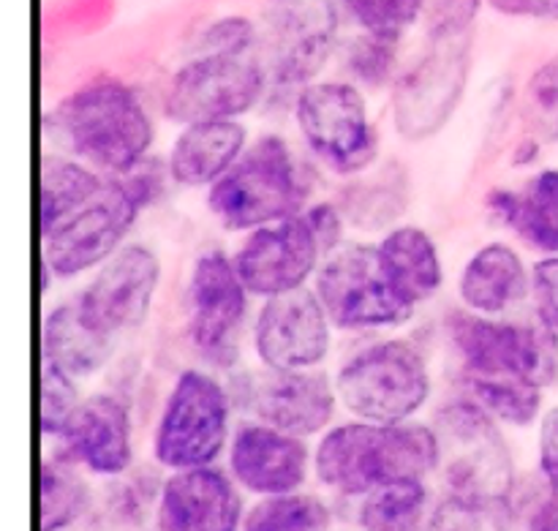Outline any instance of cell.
<instances>
[{
  "label": "cell",
  "mask_w": 558,
  "mask_h": 531,
  "mask_svg": "<svg viewBox=\"0 0 558 531\" xmlns=\"http://www.w3.org/2000/svg\"><path fill=\"white\" fill-rule=\"evenodd\" d=\"M490 207L532 249L558 254V169L532 178L523 191H496Z\"/></svg>",
  "instance_id": "24"
},
{
  "label": "cell",
  "mask_w": 558,
  "mask_h": 531,
  "mask_svg": "<svg viewBox=\"0 0 558 531\" xmlns=\"http://www.w3.org/2000/svg\"><path fill=\"white\" fill-rule=\"evenodd\" d=\"M327 316L341 327L401 325L412 305L396 292L381 267L379 251L352 245L327 262L316 281Z\"/></svg>",
  "instance_id": "10"
},
{
  "label": "cell",
  "mask_w": 558,
  "mask_h": 531,
  "mask_svg": "<svg viewBox=\"0 0 558 531\" xmlns=\"http://www.w3.org/2000/svg\"><path fill=\"white\" fill-rule=\"evenodd\" d=\"M243 499L223 472L183 469L163 483L158 502L161 531H240Z\"/></svg>",
  "instance_id": "18"
},
{
  "label": "cell",
  "mask_w": 558,
  "mask_h": 531,
  "mask_svg": "<svg viewBox=\"0 0 558 531\" xmlns=\"http://www.w3.org/2000/svg\"><path fill=\"white\" fill-rule=\"evenodd\" d=\"M349 14L371 33V36L398 41L403 31L423 14V0H343Z\"/></svg>",
  "instance_id": "34"
},
{
  "label": "cell",
  "mask_w": 558,
  "mask_h": 531,
  "mask_svg": "<svg viewBox=\"0 0 558 531\" xmlns=\"http://www.w3.org/2000/svg\"><path fill=\"white\" fill-rule=\"evenodd\" d=\"M245 316V283L234 262L210 251L191 276V333L213 363H232L234 341Z\"/></svg>",
  "instance_id": "17"
},
{
  "label": "cell",
  "mask_w": 558,
  "mask_h": 531,
  "mask_svg": "<svg viewBox=\"0 0 558 531\" xmlns=\"http://www.w3.org/2000/svg\"><path fill=\"white\" fill-rule=\"evenodd\" d=\"M104 183L93 172L69 158L47 156L41 161V229L52 232L60 221L80 210L101 191Z\"/></svg>",
  "instance_id": "28"
},
{
  "label": "cell",
  "mask_w": 558,
  "mask_h": 531,
  "mask_svg": "<svg viewBox=\"0 0 558 531\" xmlns=\"http://www.w3.org/2000/svg\"><path fill=\"white\" fill-rule=\"evenodd\" d=\"M49 131L76 156L112 172H129L150 147L153 125L131 87L96 80L49 114Z\"/></svg>",
  "instance_id": "2"
},
{
  "label": "cell",
  "mask_w": 558,
  "mask_h": 531,
  "mask_svg": "<svg viewBox=\"0 0 558 531\" xmlns=\"http://www.w3.org/2000/svg\"><path fill=\"white\" fill-rule=\"evenodd\" d=\"M363 531H425L428 527V488L423 480H396L365 494L360 507Z\"/></svg>",
  "instance_id": "27"
},
{
  "label": "cell",
  "mask_w": 558,
  "mask_h": 531,
  "mask_svg": "<svg viewBox=\"0 0 558 531\" xmlns=\"http://www.w3.org/2000/svg\"><path fill=\"white\" fill-rule=\"evenodd\" d=\"M229 431V398L216 379L185 371L169 396L156 431V458L163 467H210L223 450Z\"/></svg>",
  "instance_id": "8"
},
{
  "label": "cell",
  "mask_w": 558,
  "mask_h": 531,
  "mask_svg": "<svg viewBox=\"0 0 558 531\" xmlns=\"http://www.w3.org/2000/svg\"><path fill=\"white\" fill-rule=\"evenodd\" d=\"M319 251L322 245L308 218L287 216L251 234L234 256V270L248 292L276 298L303 287L316 267Z\"/></svg>",
  "instance_id": "13"
},
{
  "label": "cell",
  "mask_w": 558,
  "mask_h": 531,
  "mask_svg": "<svg viewBox=\"0 0 558 531\" xmlns=\"http://www.w3.org/2000/svg\"><path fill=\"white\" fill-rule=\"evenodd\" d=\"M87 507L80 474L60 461L41 467V531H65Z\"/></svg>",
  "instance_id": "31"
},
{
  "label": "cell",
  "mask_w": 558,
  "mask_h": 531,
  "mask_svg": "<svg viewBox=\"0 0 558 531\" xmlns=\"http://www.w3.org/2000/svg\"><path fill=\"white\" fill-rule=\"evenodd\" d=\"M450 333L466 360L469 376H515L537 387L558 379V336L539 316V322H488L477 316H452Z\"/></svg>",
  "instance_id": "5"
},
{
  "label": "cell",
  "mask_w": 558,
  "mask_h": 531,
  "mask_svg": "<svg viewBox=\"0 0 558 531\" xmlns=\"http://www.w3.org/2000/svg\"><path fill=\"white\" fill-rule=\"evenodd\" d=\"M330 347L327 311L308 289L267 298L256 325V349L270 369L305 371L319 363Z\"/></svg>",
  "instance_id": "16"
},
{
  "label": "cell",
  "mask_w": 558,
  "mask_h": 531,
  "mask_svg": "<svg viewBox=\"0 0 558 531\" xmlns=\"http://www.w3.org/2000/svg\"><path fill=\"white\" fill-rule=\"evenodd\" d=\"M539 469L543 478L558 488V407L545 414L539 429Z\"/></svg>",
  "instance_id": "40"
},
{
  "label": "cell",
  "mask_w": 558,
  "mask_h": 531,
  "mask_svg": "<svg viewBox=\"0 0 558 531\" xmlns=\"http://www.w3.org/2000/svg\"><path fill=\"white\" fill-rule=\"evenodd\" d=\"M150 191L147 183H104L90 202L47 232V265L58 276H76L107 260L134 224Z\"/></svg>",
  "instance_id": "9"
},
{
  "label": "cell",
  "mask_w": 558,
  "mask_h": 531,
  "mask_svg": "<svg viewBox=\"0 0 558 531\" xmlns=\"http://www.w3.org/2000/svg\"><path fill=\"white\" fill-rule=\"evenodd\" d=\"M534 3V16H543V20H558V0H532Z\"/></svg>",
  "instance_id": "43"
},
{
  "label": "cell",
  "mask_w": 558,
  "mask_h": 531,
  "mask_svg": "<svg viewBox=\"0 0 558 531\" xmlns=\"http://www.w3.org/2000/svg\"><path fill=\"white\" fill-rule=\"evenodd\" d=\"M303 180L278 136L256 142L210 189V210L227 229H254L292 216Z\"/></svg>",
  "instance_id": "4"
},
{
  "label": "cell",
  "mask_w": 558,
  "mask_h": 531,
  "mask_svg": "<svg viewBox=\"0 0 558 531\" xmlns=\"http://www.w3.org/2000/svg\"><path fill=\"white\" fill-rule=\"evenodd\" d=\"M529 292L523 262L510 245L490 243L472 256L461 278V298L480 314H501Z\"/></svg>",
  "instance_id": "23"
},
{
  "label": "cell",
  "mask_w": 558,
  "mask_h": 531,
  "mask_svg": "<svg viewBox=\"0 0 558 531\" xmlns=\"http://www.w3.org/2000/svg\"><path fill=\"white\" fill-rule=\"evenodd\" d=\"M529 129L545 142H558V55L539 65L523 96Z\"/></svg>",
  "instance_id": "33"
},
{
  "label": "cell",
  "mask_w": 558,
  "mask_h": 531,
  "mask_svg": "<svg viewBox=\"0 0 558 531\" xmlns=\"http://www.w3.org/2000/svg\"><path fill=\"white\" fill-rule=\"evenodd\" d=\"M109 338L98 336L82 322L76 303L60 305L44 325V360L69 374L87 376L107 360Z\"/></svg>",
  "instance_id": "26"
},
{
  "label": "cell",
  "mask_w": 558,
  "mask_h": 531,
  "mask_svg": "<svg viewBox=\"0 0 558 531\" xmlns=\"http://www.w3.org/2000/svg\"><path fill=\"white\" fill-rule=\"evenodd\" d=\"M466 80V36L436 38L434 52L425 55L401 80L396 90L398 129L409 140L434 134L461 98Z\"/></svg>",
  "instance_id": "14"
},
{
  "label": "cell",
  "mask_w": 558,
  "mask_h": 531,
  "mask_svg": "<svg viewBox=\"0 0 558 531\" xmlns=\"http://www.w3.org/2000/svg\"><path fill=\"white\" fill-rule=\"evenodd\" d=\"M158 278H161L158 256L145 245H125L101 267V273L76 300L82 322L104 338L131 330L147 316Z\"/></svg>",
  "instance_id": "12"
},
{
  "label": "cell",
  "mask_w": 558,
  "mask_h": 531,
  "mask_svg": "<svg viewBox=\"0 0 558 531\" xmlns=\"http://www.w3.org/2000/svg\"><path fill=\"white\" fill-rule=\"evenodd\" d=\"M298 120L311 150L336 172H357L376 153L365 101L352 85L322 82L298 98Z\"/></svg>",
  "instance_id": "11"
},
{
  "label": "cell",
  "mask_w": 558,
  "mask_h": 531,
  "mask_svg": "<svg viewBox=\"0 0 558 531\" xmlns=\"http://www.w3.org/2000/svg\"><path fill=\"white\" fill-rule=\"evenodd\" d=\"M229 467L234 480L251 494H298L308 474V447L300 436L283 434L272 425H245L232 442Z\"/></svg>",
  "instance_id": "19"
},
{
  "label": "cell",
  "mask_w": 558,
  "mask_h": 531,
  "mask_svg": "<svg viewBox=\"0 0 558 531\" xmlns=\"http://www.w3.org/2000/svg\"><path fill=\"white\" fill-rule=\"evenodd\" d=\"M267 49L278 82H303L319 71L336 41L330 0H267Z\"/></svg>",
  "instance_id": "15"
},
{
  "label": "cell",
  "mask_w": 558,
  "mask_h": 531,
  "mask_svg": "<svg viewBox=\"0 0 558 531\" xmlns=\"http://www.w3.org/2000/svg\"><path fill=\"white\" fill-rule=\"evenodd\" d=\"M305 218H308L322 249H336L338 238H341V218H338V213L330 205H319L311 207Z\"/></svg>",
  "instance_id": "41"
},
{
  "label": "cell",
  "mask_w": 558,
  "mask_h": 531,
  "mask_svg": "<svg viewBox=\"0 0 558 531\" xmlns=\"http://www.w3.org/2000/svg\"><path fill=\"white\" fill-rule=\"evenodd\" d=\"M80 407V398H76L74 379L69 374H63L60 369H54L52 363L44 360L41 369V429L44 434L60 436V431L65 429V423L71 420V414Z\"/></svg>",
  "instance_id": "35"
},
{
  "label": "cell",
  "mask_w": 558,
  "mask_h": 531,
  "mask_svg": "<svg viewBox=\"0 0 558 531\" xmlns=\"http://www.w3.org/2000/svg\"><path fill=\"white\" fill-rule=\"evenodd\" d=\"M474 398L494 418L512 425H529L539 414V390L515 376H469Z\"/></svg>",
  "instance_id": "30"
},
{
  "label": "cell",
  "mask_w": 558,
  "mask_h": 531,
  "mask_svg": "<svg viewBox=\"0 0 558 531\" xmlns=\"http://www.w3.org/2000/svg\"><path fill=\"white\" fill-rule=\"evenodd\" d=\"M248 403L265 425L292 436H311L330 423L336 398L325 376L270 369L251 385Z\"/></svg>",
  "instance_id": "20"
},
{
  "label": "cell",
  "mask_w": 558,
  "mask_h": 531,
  "mask_svg": "<svg viewBox=\"0 0 558 531\" xmlns=\"http://www.w3.org/2000/svg\"><path fill=\"white\" fill-rule=\"evenodd\" d=\"M518 531H558V488L543 478V485L523 496L521 516L512 512Z\"/></svg>",
  "instance_id": "37"
},
{
  "label": "cell",
  "mask_w": 558,
  "mask_h": 531,
  "mask_svg": "<svg viewBox=\"0 0 558 531\" xmlns=\"http://www.w3.org/2000/svg\"><path fill=\"white\" fill-rule=\"evenodd\" d=\"M330 510L316 496L283 494L265 496V502L245 516L243 531H327Z\"/></svg>",
  "instance_id": "29"
},
{
  "label": "cell",
  "mask_w": 558,
  "mask_h": 531,
  "mask_svg": "<svg viewBox=\"0 0 558 531\" xmlns=\"http://www.w3.org/2000/svg\"><path fill=\"white\" fill-rule=\"evenodd\" d=\"M392 47H396V41H390V38H379L368 33L363 41H357V47L352 52L354 71L368 82L385 80L392 60Z\"/></svg>",
  "instance_id": "38"
},
{
  "label": "cell",
  "mask_w": 558,
  "mask_h": 531,
  "mask_svg": "<svg viewBox=\"0 0 558 531\" xmlns=\"http://www.w3.org/2000/svg\"><path fill=\"white\" fill-rule=\"evenodd\" d=\"M512 507L447 496L428 518L425 531H510Z\"/></svg>",
  "instance_id": "32"
},
{
  "label": "cell",
  "mask_w": 558,
  "mask_h": 531,
  "mask_svg": "<svg viewBox=\"0 0 558 531\" xmlns=\"http://www.w3.org/2000/svg\"><path fill=\"white\" fill-rule=\"evenodd\" d=\"M376 251L387 278L409 305L428 300L441 287L439 251L423 229H396Z\"/></svg>",
  "instance_id": "25"
},
{
  "label": "cell",
  "mask_w": 558,
  "mask_h": 531,
  "mask_svg": "<svg viewBox=\"0 0 558 531\" xmlns=\"http://www.w3.org/2000/svg\"><path fill=\"white\" fill-rule=\"evenodd\" d=\"M532 283L539 316L558 330V254L534 267Z\"/></svg>",
  "instance_id": "39"
},
{
  "label": "cell",
  "mask_w": 558,
  "mask_h": 531,
  "mask_svg": "<svg viewBox=\"0 0 558 531\" xmlns=\"http://www.w3.org/2000/svg\"><path fill=\"white\" fill-rule=\"evenodd\" d=\"M477 11L480 0H423V14L434 38L466 36Z\"/></svg>",
  "instance_id": "36"
},
{
  "label": "cell",
  "mask_w": 558,
  "mask_h": 531,
  "mask_svg": "<svg viewBox=\"0 0 558 531\" xmlns=\"http://www.w3.org/2000/svg\"><path fill=\"white\" fill-rule=\"evenodd\" d=\"M439 461L436 469L445 480L447 496L466 502L510 505L512 458L499 429L477 403L445 407L434 425Z\"/></svg>",
  "instance_id": "3"
},
{
  "label": "cell",
  "mask_w": 558,
  "mask_h": 531,
  "mask_svg": "<svg viewBox=\"0 0 558 531\" xmlns=\"http://www.w3.org/2000/svg\"><path fill=\"white\" fill-rule=\"evenodd\" d=\"M245 129L232 120L194 123L172 147V178L183 185L216 183L243 150Z\"/></svg>",
  "instance_id": "22"
},
{
  "label": "cell",
  "mask_w": 558,
  "mask_h": 531,
  "mask_svg": "<svg viewBox=\"0 0 558 531\" xmlns=\"http://www.w3.org/2000/svg\"><path fill=\"white\" fill-rule=\"evenodd\" d=\"M338 393L357 418L396 425L425 403L428 371L417 349L403 341H387L343 365Z\"/></svg>",
  "instance_id": "7"
},
{
  "label": "cell",
  "mask_w": 558,
  "mask_h": 531,
  "mask_svg": "<svg viewBox=\"0 0 558 531\" xmlns=\"http://www.w3.org/2000/svg\"><path fill=\"white\" fill-rule=\"evenodd\" d=\"M439 461L436 434L423 425L349 423L316 450V474L343 496H365L396 480H423Z\"/></svg>",
  "instance_id": "1"
},
{
  "label": "cell",
  "mask_w": 558,
  "mask_h": 531,
  "mask_svg": "<svg viewBox=\"0 0 558 531\" xmlns=\"http://www.w3.org/2000/svg\"><path fill=\"white\" fill-rule=\"evenodd\" d=\"M71 458L93 474L114 478L131 463V423L123 403L112 396H93L80 403L60 431Z\"/></svg>",
  "instance_id": "21"
},
{
  "label": "cell",
  "mask_w": 558,
  "mask_h": 531,
  "mask_svg": "<svg viewBox=\"0 0 558 531\" xmlns=\"http://www.w3.org/2000/svg\"><path fill=\"white\" fill-rule=\"evenodd\" d=\"M262 90L265 69L251 49H202L174 74L167 114L189 125L232 120L254 107Z\"/></svg>",
  "instance_id": "6"
},
{
  "label": "cell",
  "mask_w": 558,
  "mask_h": 531,
  "mask_svg": "<svg viewBox=\"0 0 558 531\" xmlns=\"http://www.w3.org/2000/svg\"><path fill=\"white\" fill-rule=\"evenodd\" d=\"M496 11L510 16H534V3L532 0H490Z\"/></svg>",
  "instance_id": "42"
}]
</instances>
